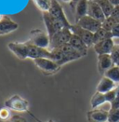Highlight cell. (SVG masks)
Segmentation results:
<instances>
[{"mask_svg":"<svg viewBox=\"0 0 119 122\" xmlns=\"http://www.w3.org/2000/svg\"><path fill=\"white\" fill-rule=\"evenodd\" d=\"M50 51L52 53V60L56 61L60 66L64 63L78 60L83 57L82 54L79 53L76 50H74L69 43L64 44L63 46Z\"/></svg>","mask_w":119,"mask_h":122,"instance_id":"cell-1","label":"cell"},{"mask_svg":"<svg viewBox=\"0 0 119 122\" xmlns=\"http://www.w3.org/2000/svg\"><path fill=\"white\" fill-rule=\"evenodd\" d=\"M73 33L70 28H63L60 31L57 32L55 35H53L50 37V51L58 49L60 47L63 46L64 44L69 43L70 38L72 36Z\"/></svg>","mask_w":119,"mask_h":122,"instance_id":"cell-2","label":"cell"},{"mask_svg":"<svg viewBox=\"0 0 119 122\" xmlns=\"http://www.w3.org/2000/svg\"><path fill=\"white\" fill-rule=\"evenodd\" d=\"M42 18H43V20H44L45 26L47 28L48 35H49L50 38L53 35H55L57 32H59L61 29L65 28L64 24L61 21L55 19L49 11L42 12Z\"/></svg>","mask_w":119,"mask_h":122,"instance_id":"cell-3","label":"cell"},{"mask_svg":"<svg viewBox=\"0 0 119 122\" xmlns=\"http://www.w3.org/2000/svg\"><path fill=\"white\" fill-rule=\"evenodd\" d=\"M5 107L16 112H27L29 109V102L20 95L15 94L5 101Z\"/></svg>","mask_w":119,"mask_h":122,"instance_id":"cell-4","label":"cell"},{"mask_svg":"<svg viewBox=\"0 0 119 122\" xmlns=\"http://www.w3.org/2000/svg\"><path fill=\"white\" fill-rule=\"evenodd\" d=\"M33 45L40 48L48 49L50 48V39L48 34L40 29H34L30 32V39L28 40Z\"/></svg>","mask_w":119,"mask_h":122,"instance_id":"cell-5","label":"cell"},{"mask_svg":"<svg viewBox=\"0 0 119 122\" xmlns=\"http://www.w3.org/2000/svg\"><path fill=\"white\" fill-rule=\"evenodd\" d=\"M34 62L44 74H54L60 69V65L49 58L35 59L34 60Z\"/></svg>","mask_w":119,"mask_h":122,"instance_id":"cell-6","label":"cell"},{"mask_svg":"<svg viewBox=\"0 0 119 122\" xmlns=\"http://www.w3.org/2000/svg\"><path fill=\"white\" fill-rule=\"evenodd\" d=\"M49 12L55 19H57L58 20L61 21L66 28H70L71 29L72 24L68 21L65 14H64V11H63L62 8H61V6L60 5L59 2L57 0H50V10H49Z\"/></svg>","mask_w":119,"mask_h":122,"instance_id":"cell-7","label":"cell"},{"mask_svg":"<svg viewBox=\"0 0 119 122\" xmlns=\"http://www.w3.org/2000/svg\"><path fill=\"white\" fill-rule=\"evenodd\" d=\"M26 43L28 47V58L32 60L40 59V58H49L52 60V53L50 50L33 45L29 41H26Z\"/></svg>","mask_w":119,"mask_h":122,"instance_id":"cell-8","label":"cell"},{"mask_svg":"<svg viewBox=\"0 0 119 122\" xmlns=\"http://www.w3.org/2000/svg\"><path fill=\"white\" fill-rule=\"evenodd\" d=\"M88 4L89 0H72L69 4L74 15L75 22L88 14Z\"/></svg>","mask_w":119,"mask_h":122,"instance_id":"cell-9","label":"cell"},{"mask_svg":"<svg viewBox=\"0 0 119 122\" xmlns=\"http://www.w3.org/2000/svg\"><path fill=\"white\" fill-rule=\"evenodd\" d=\"M75 23L78 24L79 26H81L82 28L89 31V32H91L93 34L95 32H97L99 28H101V22L99 21L98 20L89 16V15H86V16L82 17Z\"/></svg>","mask_w":119,"mask_h":122,"instance_id":"cell-10","label":"cell"},{"mask_svg":"<svg viewBox=\"0 0 119 122\" xmlns=\"http://www.w3.org/2000/svg\"><path fill=\"white\" fill-rule=\"evenodd\" d=\"M71 31H72V33L74 35H76L77 36H79L80 38L86 43V45L89 48L93 46V33L82 28L81 26H79L76 23L72 24Z\"/></svg>","mask_w":119,"mask_h":122,"instance_id":"cell-11","label":"cell"},{"mask_svg":"<svg viewBox=\"0 0 119 122\" xmlns=\"http://www.w3.org/2000/svg\"><path fill=\"white\" fill-rule=\"evenodd\" d=\"M8 47L10 51L20 60L28 58V47L26 42H10L9 43Z\"/></svg>","mask_w":119,"mask_h":122,"instance_id":"cell-12","label":"cell"},{"mask_svg":"<svg viewBox=\"0 0 119 122\" xmlns=\"http://www.w3.org/2000/svg\"><path fill=\"white\" fill-rule=\"evenodd\" d=\"M90 17L98 20L102 23V21L106 19L101 8L99 6V4L95 0H89L88 4V14Z\"/></svg>","mask_w":119,"mask_h":122,"instance_id":"cell-13","label":"cell"},{"mask_svg":"<svg viewBox=\"0 0 119 122\" xmlns=\"http://www.w3.org/2000/svg\"><path fill=\"white\" fill-rule=\"evenodd\" d=\"M89 122H108L109 112L103 109H92L87 114Z\"/></svg>","mask_w":119,"mask_h":122,"instance_id":"cell-14","label":"cell"},{"mask_svg":"<svg viewBox=\"0 0 119 122\" xmlns=\"http://www.w3.org/2000/svg\"><path fill=\"white\" fill-rule=\"evenodd\" d=\"M114 45L115 44L113 40V38H109V39H105V40H102L94 44L93 47H94L96 53L98 55H100V54H110L113 51Z\"/></svg>","mask_w":119,"mask_h":122,"instance_id":"cell-15","label":"cell"},{"mask_svg":"<svg viewBox=\"0 0 119 122\" xmlns=\"http://www.w3.org/2000/svg\"><path fill=\"white\" fill-rule=\"evenodd\" d=\"M19 27L18 23L13 21L8 16H4L3 20H0V36L10 34L11 32L17 30Z\"/></svg>","mask_w":119,"mask_h":122,"instance_id":"cell-16","label":"cell"},{"mask_svg":"<svg viewBox=\"0 0 119 122\" xmlns=\"http://www.w3.org/2000/svg\"><path fill=\"white\" fill-rule=\"evenodd\" d=\"M69 44L76 51H78L79 53L82 54V56H86L88 54V50L89 47L86 45V43L80 38L79 36H77L76 35H72L71 38H70Z\"/></svg>","mask_w":119,"mask_h":122,"instance_id":"cell-17","label":"cell"},{"mask_svg":"<svg viewBox=\"0 0 119 122\" xmlns=\"http://www.w3.org/2000/svg\"><path fill=\"white\" fill-rule=\"evenodd\" d=\"M113 66H114V62L110 54L98 55V68H99V73L104 74Z\"/></svg>","mask_w":119,"mask_h":122,"instance_id":"cell-18","label":"cell"},{"mask_svg":"<svg viewBox=\"0 0 119 122\" xmlns=\"http://www.w3.org/2000/svg\"><path fill=\"white\" fill-rule=\"evenodd\" d=\"M115 83L111 80L110 78L106 77V76H103L99 83L97 86V92H101V93H106V92H110L114 89H115Z\"/></svg>","mask_w":119,"mask_h":122,"instance_id":"cell-19","label":"cell"},{"mask_svg":"<svg viewBox=\"0 0 119 122\" xmlns=\"http://www.w3.org/2000/svg\"><path fill=\"white\" fill-rule=\"evenodd\" d=\"M109 38H114L113 37V35H112V32L105 30L104 28L101 27L97 32H95L93 34V45L102 40L109 39Z\"/></svg>","mask_w":119,"mask_h":122,"instance_id":"cell-20","label":"cell"},{"mask_svg":"<svg viewBox=\"0 0 119 122\" xmlns=\"http://www.w3.org/2000/svg\"><path fill=\"white\" fill-rule=\"evenodd\" d=\"M104 102H106V98H105V94L101 93V92H96V93L92 96L90 104H91V108L92 109H96L101 104H103Z\"/></svg>","mask_w":119,"mask_h":122,"instance_id":"cell-21","label":"cell"},{"mask_svg":"<svg viewBox=\"0 0 119 122\" xmlns=\"http://www.w3.org/2000/svg\"><path fill=\"white\" fill-rule=\"evenodd\" d=\"M95 1L99 4V6L101 8V10H102L106 18L110 17L112 15L114 7L112 5V3L110 2L109 0H95Z\"/></svg>","mask_w":119,"mask_h":122,"instance_id":"cell-22","label":"cell"},{"mask_svg":"<svg viewBox=\"0 0 119 122\" xmlns=\"http://www.w3.org/2000/svg\"><path fill=\"white\" fill-rule=\"evenodd\" d=\"M103 76L110 78L114 83H119V66L114 65L113 67H111L109 70H107L103 74Z\"/></svg>","mask_w":119,"mask_h":122,"instance_id":"cell-23","label":"cell"},{"mask_svg":"<svg viewBox=\"0 0 119 122\" xmlns=\"http://www.w3.org/2000/svg\"><path fill=\"white\" fill-rule=\"evenodd\" d=\"M118 23V21L115 20L114 18H113L112 16H110V17H107L105 20L102 21V23H101V27L102 28H104L105 30L107 31H112V29Z\"/></svg>","mask_w":119,"mask_h":122,"instance_id":"cell-24","label":"cell"},{"mask_svg":"<svg viewBox=\"0 0 119 122\" xmlns=\"http://www.w3.org/2000/svg\"><path fill=\"white\" fill-rule=\"evenodd\" d=\"M33 1L36 5V7L40 10H42V12L49 11L50 7V0H33Z\"/></svg>","mask_w":119,"mask_h":122,"instance_id":"cell-25","label":"cell"},{"mask_svg":"<svg viewBox=\"0 0 119 122\" xmlns=\"http://www.w3.org/2000/svg\"><path fill=\"white\" fill-rule=\"evenodd\" d=\"M110 55L112 57L114 65L119 66V44L118 45H114V47L112 52L110 53Z\"/></svg>","mask_w":119,"mask_h":122,"instance_id":"cell-26","label":"cell"},{"mask_svg":"<svg viewBox=\"0 0 119 122\" xmlns=\"http://www.w3.org/2000/svg\"><path fill=\"white\" fill-rule=\"evenodd\" d=\"M10 110V109H9L8 107H4V108L0 109V119L1 120L6 121V120H10L11 118Z\"/></svg>","mask_w":119,"mask_h":122,"instance_id":"cell-27","label":"cell"},{"mask_svg":"<svg viewBox=\"0 0 119 122\" xmlns=\"http://www.w3.org/2000/svg\"><path fill=\"white\" fill-rule=\"evenodd\" d=\"M108 122H119V109L110 110Z\"/></svg>","mask_w":119,"mask_h":122,"instance_id":"cell-28","label":"cell"},{"mask_svg":"<svg viewBox=\"0 0 119 122\" xmlns=\"http://www.w3.org/2000/svg\"><path fill=\"white\" fill-rule=\"evenodd\" d=\"M104 94H105L106 102L112 103V102L114 101V99H115V95H116V88L114 89V90H112V91H110V92H106V93H104Z\"/></svg>","mask_w":119,"mask_h":122,"instance_id":"cell-29","label":"cell"},{"mask_svg":"<svg viewBox=\"0 0 119 122\" xmlns=\"http://www.w3.org/2000/svg\"><path fill=\"white\" fill-rule=\"evenodd\" d=\"M119 109V84L116 87V95H115V99L114 101L111 103V109L110 110H115Z\"/></svg>","mask_w":119,"mask_h":122,"instance_id":"cell-30","label":"cell"},{"mask_svg":"<svg viewBox=\"0 0 119 122\" xmlns=\"http://www.w3.org/2000/svg\"><path fill=\"white\" fill-rule=\"evenodd\" d=\"M10 122H27L25 118L21 117L19 115H14L11 117V118L10 119Z\"/></svg>","mask_w":119,"mask_h":122,"instance_id":"cell-31","label":"cell"},{"mask_svg":"<svg viewBox=\"0 0 119 122\" xmlns=\"http://www.w3.org/2000/svg\"><path fill=\"white\" fill-rule=\"evenodd\" d=\"M111 16H112L113 18H114V19L119 22V5L118 6H115V7L114 8L113 13H112Z\"/></svg>","mask_w":119,"mask_h":122,"instance_id":"cell-32","label":"cell"},{"mask_svg":"<svg viewBox=\"0 0 119 122\" xmlns=\"http://www.w3.org/2000/svg\"><path fill=\"white\" fill-rule=\"evenodd\" d=\"M112 35H113V37H117L119 38V22L112 29Z\"/></svg>","mask_w":119,"mask_h":122,"instance_id":"cell-33","label":"cell"},{"mask_svg":"<svg viewBox=\"0 0 119 122\" xmlns=\"http://www.w3.org/2000/svg\"><path fill=\"white\" fill-rule=\"evenodd\" d=\"M109 1L112 3V5H113L114 7L118 6V5H119V0H109Z\"/></svg>","mask_w":119,"mask_h":122,"instance_id":"cell-34","label":"cell"},{"mask_svg":"<svg viewBox=\"0 0 119 122\" xmlns=\"http://www.w3.org/2000/svg\"><path fill=\"white\" fill-rule=\"evenodd\" d=\"M63 3H68V4H70L71 2H72V0H61Z\"/></svg>","mask_w":119,"mask_h":122,"instance_id":"cell-35","label":"cell"},{"mask_svg":"<svg viewBox=\"0 0 119 122\" xmlns=\"http://www.w3.org/2000/svg\"><path fill=\"white\" fill-rule=\"evenodd\" d=\"M3 18H4V15H0V20H3Z\"/></svg>","mask_w":119,"mask_h":122,"instance_id":"cell-36","label":"cell"},{"mask_svg":"<svg viewBox=\"0 0 119 122\" xmlns=\"http://www.w3.org/2000/svg\"><path fill=\"white\" fill-rule=\"evenodd\" d=\"M47 122H54V121H53L52 119H49V120H48V121H47Z\"/></svg>","mask_w":119,"mask_h":122,"instance_id":"cell-37","label":"cell"}]
</instances>
